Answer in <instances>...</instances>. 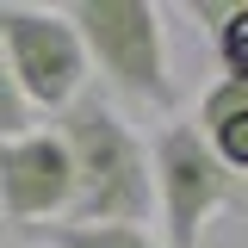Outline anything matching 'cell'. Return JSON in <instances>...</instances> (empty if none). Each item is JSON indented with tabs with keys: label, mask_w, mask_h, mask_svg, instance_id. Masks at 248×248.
<instances>
[{
	"label": "cell",
	"mask_w": 248,
	"mask_h": 248,
	"mask_svg": "<svg viewBox=\"0 0 248 248\" xmlns=\"http://www.w3.org/2000/svg\"><path fill=\"white\" fill-rule=\"evenodd\" d=\"M0 56L31 112H68L87 93V50L81 31L56 6H0Z\"/></svg>",
	"instance_id": "cell-4"
},
{
	"label": "cell",
	"mask_w": 248,
	"mask_h": 248,
	"mask_svg": "<svg viewBox=\"0 0 248 248\" xmlns=\"http://www.w3.org/2000/svg\"><path fill=\"white\" fill-rule=\"evenodd\" d=\"M44 248H161L149 223H44Z\"/></svg>",
	"instance_id": "cell-7"
},
{
	"label": "cell",
	"mask_w": 248,
	"mask_h": 248,
	"mask_svg": "<svg viewBox=\"0 0 248 248\" xmlns=\"http://www.w3.org/2000/svg\"><path fill=\"white\" fill-rule=\"evenodd\" d=\"M205 149L230 168V174H248V87L242 81H217L205 99H199V124Z\"/></svg>",
	"instance_id": "cell-6"
},
{
	"label": "cell",
	"mask_w": 248,
	"mask_h": 248,
	"mask_svg": "<svg viewBox=\"0 0 248 248\" xmlns=\"http://www.w3.org/2000/svg\"><path fill=\"white\" fill-rule=\"evenodd\" d=\"M25 130H31V106L19 93V81H13L6 56H0V137H25Z\"/></svg>",
	"instance_id": "cell-9"
},
{
	"label": "cell",
	"mask_w": 248,
	"mask_h": 248,
	"mask_svg": "<svg viewBox=\"0 0 248 248\" xmlns=\"http://www.w3.org/2000/svg\"><path fill=\"white\" fill-rule=\"evenodd\" d=\"M62 13L81 31L87 68H99L124 99H137V106H174L161 6H149V0H81V6H62Z\"/></svg>",
	"instance_id": "cell-2"
},
{
	"label": "cell",
	"mask_w": 248,
	"mask_h": 248,
	"mask_svg": "<svg viewBox=\"0 0 248 248\" xmlns=\"http://www.w3.org/2000/svg\"><path fill=\"white\" fill-rule=\"evenodd\" d=\"M205 19H217V62H223V81H242L248 87V6H211Z\"/></svg>",
	"instance_id": "cell-8"
},
{
	"label": "cell",
	"mask_w": 248,
	"mask_h": 248,
	"mask_svg": "<svg viewBox=\"0 0 248 248\" xmlns=\"http://www.w3.org/2000/svg\"><path fill=\"white\" fill-rule=\"evenodd\" d=\"M56 137L75 161V211L62 223H149L155 211V168L130 124L112 112V99L81 93L56 118Z\"/></svg>",
	"instance_id": "cell-1"
},
{
	"label": "cell",
	"mask_w": 248,
	"mask_h": 248,
	"mask_svg": "<svg viewBox=\"0 0 248 248\" xmlns=\"http://www.w3.org/2000/svg\"><path fill=\"white\" fill-rule=\"evenodd\" d=\"M75 211V161L56 130L0 137V217L19 230H44Z\"/></svg>",
	"instance_id": "cell-5"
},
{
	"label": "cell",
	"mask_w": 248,
	"mask_h": 248,
	"mask_svg": "<svg viewBox=\"0 0 248 248\" xmlns=\"http://www.w3.org/2000/svg\"><path fill=\"white\" fill-rule=\"evenodd\" d=\"M149 168L168 248H205V223L223 205H242V174H230L192 124H161V137L149 143Z\"/></svg>",
	"instance_id": "cell-3"
}]
</instances>
